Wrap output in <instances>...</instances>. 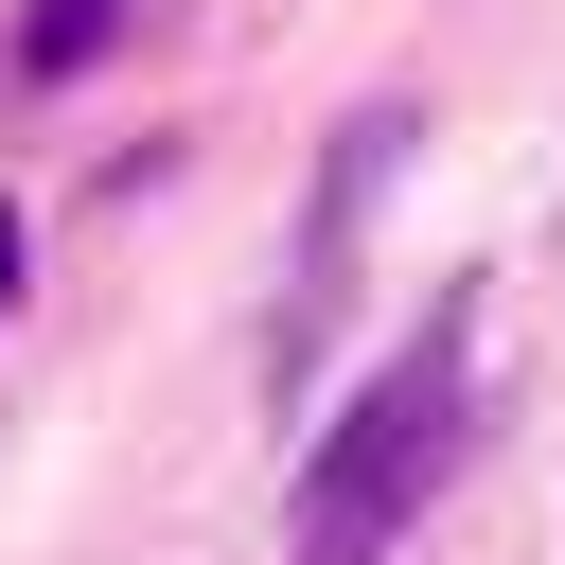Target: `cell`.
<instances>
[{"label":"cell","mask_w":565,"mask_h":565,"mask_svg":"<svg viewBox=\"0 0 565 565\" xmlns=\"http://www.w3.org/2000/svg\"><path fill=\"white\" fill-rule=\"evenodd\" d=\"M459 353H477V318L424 300V335L335 406V441L300 459V565H371V547L441 494V459H459Z\"/></svg>","instance_id":"obj_1"},{"label":"cell","mask_w":565,"mask_h":565,"mask_svg":"<svg viewBox=\"0 0 565 565\" xmlns=\"http://www.w3.org/2000/svg\"><path fill=\"white\" fill-rule=\"evenodd\" d=\"M388 141H406L388 106H371V124H335V177H318V230H300V282H282V371H300V353L335 335V265H353V212H371Z\"/></svg>","instance_id":"obj_2"},{"label":"cell","mask_w":565,"mask_h":565,"mask_svg":"<svg viewBox=\"0 0 565 565\" xmlns=\"http://www.w3.org/2000/svg\"><path fill=\"white\" fill-rule=\"evenodd\" d=\"M106 18H124V0H35V71H71V53H106Z\"/></svg>","instance_id":"obj_3"},{"label":"cell","mask_w":565,"mask_h":565,"mask_svg":"<svg viewBox=\"0 0 565 565\" xmlns=\"http://www.w3.org/2000/svg\"><path fill=\"white\" fill-rule=\"evenodd\" d=\"M0 300H18V212H0Z\"/></svg>","instance_id":"obj_4"}]
</instances>
